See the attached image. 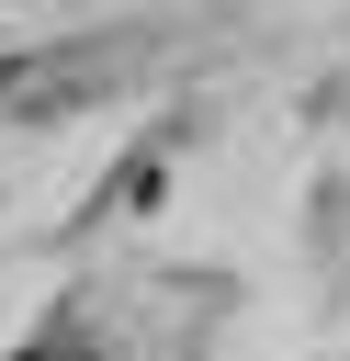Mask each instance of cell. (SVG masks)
Returning a JSON list of instances; mask_svg holds the SVG:
<instances>
[{
  "label": "cell",
  "instance_id": "obj_1",
  "mask_svg": "<svg viewBox=\"0 0 350 361\" xmlns=\"http://www.w3.org/2000/svg\"><path fill=\"white\" fill-rule=\"evenodd\" d=\"M11 361H102V350H90V327H79V316H56V327H45V338H23Z\"/></svg>",
  "mask_w": 350,
  "mask_h": 361
}]
</instances>
